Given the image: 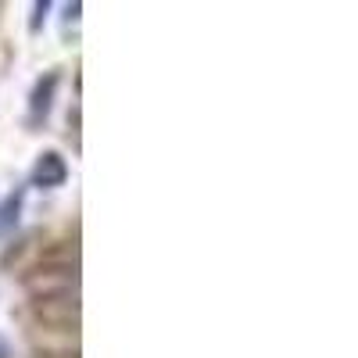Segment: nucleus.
<instances>
[{
	"instance_id": "f257e3e1",
	"label": "nucleus",
	"mask_w": 358,
	"mask_h": 358,
	"mask_svg": "<svg viewBox=\"0 0 358 358\" xmlns=\"http://www.w3.org/2000/svg\"><path fill=\"white\" fill-rule=\"evenodd\" d=\"M76 268H79V265H76V255H65L62 262H57V258H47V262H40L22 283H25L29 294H33V301H40V297L76 294V280H79Z\"/></svg>"
},
{
	"instance_id": "f03ea898",
	"label": "nucleus",
	"mask_w": 358,
	"mask_h": 358,
	"mask_svg": "<svg viewBox=\"0 0 358 358\" xmlns=\"http://www.w3.org/2000/svg\"><path fill=\"white\" fill-rule=\"evenodd\" d=\"M65 179H69V165H65L62 155H57V151L40 155V162H36V169H33V183H36L40 190H54V187H62Z\"/></svg>"
},
{
	"instance_id": "20e7f679",
	"label": "nucleus",
	"mask_w": 358,
	"mask_h": 358,
	"mask_svg": "<svg viewBox=\"0 0 358 358\" xmlns=\"http://www.w3.org/2000/svg\"><path fill=\"white\" fill-rule=\"evenodd\" d=\"M18 212H22V190H15L0 208V233H11V226H18Z\"/></svg>"
},
{
	"instance_id": "39448f33",
	"label": "nucleus",
	"mask_w": 358,
	"mask_h": 358,
	"mask_svg": "<svg viewBox=\"0 0 358 358\" xmlns=\"http://www.w3.org/2000/svg\"><path fill=\"white\" fill-rule=\"evenodd\" d=\"M0 358H11V351H8V344L0 341Z\"/></svg>"
},
{
	"instance_id": "7ed1b4c3",
	"label": "nucleus",
	"mask_w": 358,
	"mask_h": 358,
	"mask_svg": "<svg viewBox=\"0 0 358 358\" xmlns=\"http://www.w3.org/2000/svg\"><path fill=\"white\" fill-rule=\"evenodd\" d=\"M54 90H57V72H47L36 90H33V104H29V126H40L47 111H50V101H54Z\"/></svg>"
}]
</instances>
